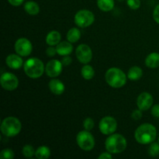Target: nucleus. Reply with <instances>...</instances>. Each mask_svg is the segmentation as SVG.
<instances>
[{"label": "nucleus", "instance_id": "1", "mask_svg": "<svg viewBox=\"0 0 159 159\" xmlns=\"http://www.w3.org/2000/svg\"><path fill=\"white\" fill-rule=\"evenodd\" d=\"M157 130L151 124H143L137 128L134 132V138L139 144H148L155 141Z\"/></svg>", "mask_w": 159, "mask_h": 159}, {"label": "nucleus", "instance_id": "2", "mask_svg": "<svg viewBox=\"0 0 159 159\" xmlns=\"http://www.w3.org/2000/svg\"><path fill=\"white\" fill-rule=\"evenodd\" d=\"M127 146V140L120 134H112L107 138L105 142V148L107 152L115 155L124 152Z\"/></svg>", "mask_w": 159, "mask_h": 159}, {"label": "nucleus", "instance_id": "3", "mask_svg": "<svg viewBox=\"0 0 159 159\" xmlns=\"http://www.w3.org/2000/svg\"><path fill=\"white\" fill-rule=\"evenodd\" d=\"M25 74L31 79H38L43 75L45 67L43 61L37 57H31L23 65Z\"/></svg>", "mask_w": 159, "mask_h": 159}, {"label": "nucleus", "instance_id": "4", "mask_svg": "<svg viewBox=\"0 0 159 159\" xmlns=\"http://www.w3.org/2000/svg\"><path fill=\"white\" fill-rule=\"evenodd\" d=\"M21 128V122L15 116H8L5 118L2 121L0 127L2 134L9 138H12L19 134Z\"/></svg>", "mask_w": 159, "mask_h": 159}, {"label": "nucleus", "instance_id": "5", "mask_svg": "<svg viewBox=\"0 0 159 159\" xmlns=\"http://www.w3.org/2000/svg\"><path fill=\"white\" fill-rule=\"evenodd\" d=\"M106 82L113 88H121L127 82V76L121 69L117 68H111L107 70L105 75Z\"/></svg>", "mask_w": 159, "mask_h": 159}, {"label": "nucleus", "instance_id": "6", "mask_svg": "<svg viewBox=\"0 0 159 159\" xmlns=\"http://www.w3.org/2000/svg\"><path fill=\"white\" fill-rule=\"evenodd\" d=\"M76 141L79 147L83 151H91L95 147V138L89 130L79 132L76 137Z\"/></svg>", "mask_w": 159, "mask_h": 159}, {"label": "nucleus", "instance_id": "7", "mask_svg": "<svg viewBox=\"0 0 159 159\" xmlns=\"http://www.w3.org/2000/svg\"><path fill=\"white\" fill-rule=\"evenodd\" d=\"M75 23L79 27L85 28L91 26L95 21V16L88 9H81L75 16Z\"/></svg>", "mask_w": 159, "mask_h": 159}, {"label": "nucleus", "instance_id": "8", "mask_svg": "<svg viewBox=\"0 0 159 159\" xmlns=\"http://www.w3.org/2000/svg\"><path fill=\"white\" fill-rule=\"evenodd\" d=\"M0 84L6 91H13L18 87L19 79L12 73L5 72L2 74L0 78Z\"/></svg>", "mask_w": 159, "mask_h": 159}, {"label": "nucleus", "instance_id": "9", "mask_svg": "<svg viewBox=\"0 0 159 159\" xmlns=\"http://www.w3.org/2000/svg\"><path fill=\"white\" fill-rule=\"evenodd\" d=\"M99 128L104 135H110L114 133L117 128V122L112 116H105L102 118L99 124Z\"/></svg>", "mask_w": 159, "mask_h": 159}, {"label": "nucleus", "instance_id": "10", "mask_svg": "<svg viewBox=\"0 0 159 159\" xmlns=\"http://www.w3.org/2000/svg\"><path fill=\"white\" fill-rule=\"evenodd\" d=\"M76 57L80 63L86 65L91 61L93 58V51L90 47L87 44H80L75 51Z\"/></svg>", "mask_w": 159, "mask_h": 159}, {"label": "nucleus", "instance_id": "11", "mask_svg": "<svg viewBox=\"0 0 159 159\" xmlns=\"http://www.w3.org/2000/svg\"><path fill=\"white\" fill-rule=\"evenodd\" d=\"M33 46L31 42L28 39L22 37L18 39L15 43V51L16 54L21 57H26L31 54Z\"/></svg>", "mask_w": 159, "mask_h": 159}, {"label": "nucleus", "instance_id": "12", "mask_svg": "<svg viewBox=\"0 0 159 159\" xmlns=\"http://www.w3.org/2000/svg\"><path fill=\"white\" fill-rule=\"evenodd\" d=\"M63 68L61 61L58 60H51L45 66V72L51 78H56L60 75Z\"/></svg>", "mask_w": 159, "mask_h": 159}, {"label": "nucleus", "instance_id": "13", "mask_svg": "<svg viewBox=\"0 0 159 159\" xmlns=\"http://www.w3.org/2000/svg\"><path fill=\"white\" fill-rule=\"evenodd\" d=\"M153 102V96L150 93L144 92L138 96L137 99V106L141 110L146 111L152 107Z\"/></svg>", "mask_w": 159, "mask_h": 159}, {"label": "nucleus", "instance_id": "14", "mask_svg": "<svg viewBox=\"0 0 159 159\" xmlns=\"http://www.w3.org/2000/svg\"><path fill=\"white\" fill-rule=\"evenodd\" d=\"M6 63L9 68L16 70L23 66V61L21 56L19 55L18 54H11L6 57Z\"/></svg>", "mask_w": 159, "mask_h": 159}, {"label": "nucleus", "instance_id": "15", "mask_svg": "<svg viewBox=\"0 0 159 159\" xmlns=\"http://www.w3.org/2000/svg\"><path fill=\"white\" fill-rule=\"evenodd\" d=\"M48 86H49L50 90L52 93L57 96H60L62 93L65 92V87L63 82L60 81L59 79H53L48 83Z\"/></svg>", "mask_w": 159, "mask_h": 159}, {"label": "nucleus", "instance_id": "16", "mask_svg": "<svg viewBox=\"0 0 159 159\" xmlns=\"http://www.w3.org/2000/svg\"><path fill=\"white\" fill-rule=\"evenodd\" d=\"M57 54L60 56L70 55L73 51V46L69 41H61L57 45H56Z\"/></svg>", "mask_w": 159, "mask_h": 159}, {"label": "nucleus", "instance_id": "17", "mask_svg": "<svg viewBox=\"0 0 159 159\" xmlns=\"http://www.w3.org/2000/svg\"><path fill=\"white\" fill-rule=\"evenodd\" d=\"M61 36L58 31L53 30L48 33L46 37V43L49 46H55L57 45L61 42Z\"/></svg>", "mask_w": 159, "mask_h": 159}, {"label": "nucleus", "instance_id": "18", "mask_svg": "<svg viewBox=\"0 0 159 159\" xmlns=\"http://www.w3.org/2000/svg\"><path fill=\"white\" fill-rule=\"evenodd\" d=\"M145 65L148 68H157L159 67V53L152 52L147 56Z\"/></svg>", "mask_w": 159, "mask_h": 159}, {"label": "nucleus", "instance_id": "19", "mask_svg": "<svg viewBox=\"0 0 159 159\" xmlns=\"http://www.w3.org/2000/svg\"><path fill=\"white\" fill-rule=\"evenodd\" d=\"M24 9L28 14L36 16L40 12V6L36 2L28 1L24 4Z\"/></svg>", "mask_w": 159, "mask_h": 159}, {"label": "nucleus", "instance_id": "20", "mask_svg": "<svg viewBox=\"0 0 159 159\" xmlns=\"http://www.w3.org/2000/svg\"><path fill=\"white\" fill-rule=\"evenodd\" d=\"M143 75V71L140 67L133 66L129 69L128 73H127V78L130 80L137 81L139 80Z\"/></svg>", "mask_w": 159, "mask_h": 159}, {"label": "nucleus", "instance_id": "21", "mask_svg": "<svg viewBox=\"0 0 159 159\" xmlns=\"http://www.w3.org/2000/svg\"><path fill=\"white\" fill-rule=\"evenodd\" d=\"M114 0H97V6L102 12H110L114 8Z\"/></svg>", "mask_w": 159, "mask_h": 159}, {"label": "nucleus", "instance_id": "22", "mask_svg": "<svg viewBox=\"0 0 159 159\" xmlns=\"http://www.w3.org/2000/svg\"><path fill=\"white\" fill-rule=\"evenodd\" d=\"M67 40L71 43H76L81 38V32L78 28H71L67 33Z\"/></svg>", "mask_w": 159, "mask_h": 159}, {"label": "nucleus", "instance_id": "23", "mask_svg": "<svg viewBox=\"0 0 159 159\" xmlns=\"http://www.w3.org/2000/svg\"><path fill=\"white\" fill-rule=\"evenodd\" d=\"M51 156V150L47 146H40L35 151V157L38 159H47Z\"/></svg>", "mask_w": 159, "mask_h": 159}, {"label": "nucleus", "instance_id": "24", "mask_svg": "<svg viewBox=\"0 0 159 159\" xmlns=\"http://www.w3.org/2000/svg\"><path fill=\"white\" fill-rule=\"evenodd\" d=\"M81 74H82V76L84 78V79L91 80L95 75V71L91 65L86 64L81 69Z\"/></svg>", "mask_w": 159, "mask_h": 159}, {"label": "nucleus", "instance_id": "25", "mask_svg": "<svg viewBox=\"0 0 159 159\" xmlns=\"http://www.w3.org/2000/svg\"><path fill=\"white\" fill-rule=\"evenodd\" d=\"M22 153H23V156L26 158H32L34 155H35V150L32 145L26 144L23 146V149H22Z\"/></svg>", "mask_w": 159, "mask_h": 159}, {"label": "nucleus", "instance_id": "26", "mask_svg": "<svg viewBox=\"0 0 159 159\" xmlns=\"http://www.w3.org/2000/svg\"><path fill=\"white\" fill-rule=\"evenodd\" d=\"M148 153L152 157L158 156L159 155V143L152 142L148 149Z\"/></svg>", "mask_w": 159, "mask_h": 159}, {"label": "nucleus", "instance_id": "27", "mask_svg": "<svg viewBox=\"0 0 159 159\" xmlns=\"http://www.w3.org/2000/svg\"><path fill=\"white\" fill-rule=\"evenodd\" d=\"M14 158V152L11 149H4L0 153V158L1 159H12Z\"/></svg>", "mask_w": 159, "mask_h": 159}, {"label": "nucleus", "instance_id": "28", "mask_svg": "<svg viewBox=\"0 0 159 159\" xmlns=\"http://www.w3.org/2000/svg\"><path fill=\"white\" fill-rule=\"evenodd\" d=\"M83 127L85 130L90 131L94 127V120L90 117L85 118V120L83 121Z\"/></svg>", "mask_w": 159, "mask_h": 159}, {"label": "nucleus", "instance_id": "29", "mask_svg": "<svg viewBox=\"0 0 159 159\" xmlns=\"http://www.w3.org/2000/svg\"><path fill=\"white\" fill-rule=\"evenodd\" d=\"M127 4L130 9L136 10L141 6V0H127Z\"/></svg>", "mask_w": 159, "mask_h": 159}, {"label": "nucleus", "instance_id": "30", "mask_svg": "<svg viewBox=\"0 0 159 159\" xmlns=\"http://www.w3.org/2000/svg\"><path fill=\"white\" fill-rule=\"evenodd\" d=\"M142 110H134L133 113L131 114V117L132 119L134 120H139L141 119L142 117V113H141Z\"/></svg>", "mask_w": 159, "mask_h": 159}, {"label": "nucleus", "instance_id": "31", "mask_svg": "<svg viewBox=\"0 0 159 159\" xmlns=\"http://www.w3.org/2000/svg\"><path fill=\"white\" fill-rule=\"evenodd\" d=\"M46 54L48 57H53V56H54L56 54H57L56 48H54V46H50L46 50Z\"/></svg>", "mask_w": 159, "mask_h": 159}, {"label": "nucleus", "instance_id": "32", "mask_svg": "<svg viewBox=\"0 0 159 159\" xmlns=\"http://www.w3.org/2000/svg\"><path fill=\"white\" fill-rule=\"evenodd\" d=\"M71 62H72V59H71V57L69 55L64 56V57L61 60V63L63 66H69L71 64Z\"/></svg>", "mask_w": 159, "mask_h": 159}, {"label": "nucleus", "instance_id": "33", "mask_svg": "<svg viewBox=\"0 0 159 159\" xmlns=\"http://www.w3.org/2000/svg\"><path fill=\"white\" fill-rule=\"evenodd\" d=\"M153 18L155 21L159 24V4L156 6L153 12Z\"/></svg>", "mask_w": 159, "mask_h": 159}, {"label": "nucleus", "instance_id": "34", "mask_svg": "<svg viewBox=\"0 0 159 159\" xmlns=\"http://www.w3.org/2000/svg\"><path fill=\"white\" fill-rule=\"evenodd\" d=\"M152 114L155 117H159V104H155L152 109Z\"/></svg>", "mask_w": 159, "mask_h": 159}, {"label": "nucleus", "instance_id": "35", "mask_svg": "<svg viewBox=\"0 0 159 159\" xmlns=\"http://www.w3.org/2000/svg\"><path fill=\"white\" fill-rule=\"evenodd\" d=\"M99 159H111L112 158V155L110 152H103V153L101 154L100 155H99L98 157Z\"/></svg>", "mask_w": 159, "mask_h": 159}, {"label": "nucleus", "instance_id": "36", "mask_svg": "<svg viewBox=\"0 0 159 159\" xmlns=\"http://www.w3.org/2000/svg\"><path fill=\"white\" fill-rule=\"evenodd\" d=\"M23 1H24V0H8L9 4L12 5V6H20L21 4H23Z\"/></svg>", "mask_w": 159, "mask_h": 159}, {"label": "nucleus", "instance_id": "37", "mask_svg": "<svg viewBox=\"0 0 159 159\" xmlns=\"http://www.w3.org/2000/svg\"><path fill=\"white\" fill-rule=\"evenodd\" d=\"M119 1H120V2H122V1H124V0H119Z\"/></svg>", "mask_w": 159, "mask_h": 159}, {"label": "nucleus", "instance_id": "38", "mask_svg": "<svg viewBox=\"0 0 159 159\" xmlns=\"http://www.w3.org/2000/svg\"><path fill=\"white\" fill-rule=\"evenodd\" d=\"M158 143H159V138H158Z\"/></svg>", "mask_w": 159, "mask_h": 159}]
</instances>
